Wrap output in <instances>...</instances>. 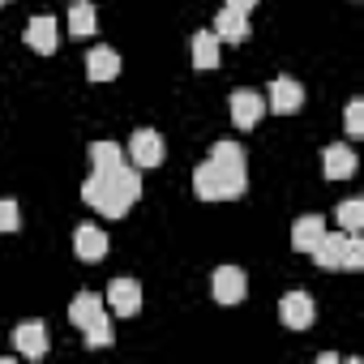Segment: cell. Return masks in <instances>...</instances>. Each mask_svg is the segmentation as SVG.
Returning a JSON list of instances; mask_svg holds the SVG:
<instances>
[{"label": "cell", "instance_id": "cell-24", "mask_svg": "<svg viewBox=\"0 0 364 364\" xmlns=\"http://www.w3.org/2000/svg\"><path fill=\"white\" fill-rule=\"evenodd\" d=\"M18 228H22L18 202H0V232H18Z\"/></svg>", "mask_w": 364, "mask_h": 364}, {"label": "cell", "instance_id": "cell-25", "mask_svg": "<svg viewBox=\"0 0 364 364\" xmlns=\"http://www.w3.org/2000/svg\"><path fill=\"white\" fill-rule=\"evenodd\" d=\"M223 5H228V9H236V14H253L257 0H223Z\"/></svg>", "mask_w": 364, "mask_h": 364}, {"label": "cell", "instance_id": "cell-21", "mask_svg": "<svg viewBox=\"0 0 364 364\" xmlns=\"http://www.w3.org/2000/svg\"><path fill=\"white\" fill-rule=\"evenodd\" d=\"M338 228H343V232H360V228H364V202H360V198H347V202L338 206Z\"/></svg>", "mask_w": 364, "mask_h": 364}, {"label": "cell", "instance_id": "cell-26", "mask_svg": "<svg viewBox=\"0 0 364 364\" xmlns=\"http://www.w3.org/2000/svg\"><path fill=\"white\" fill-rule=\"evenodd\" d=\"M0 5H5V0H0Z\"/></svg>", "mask_w": 364, "mask_h": 364}, {"label": "cell", "instance_id": "cell-8", "mask_svg": "<svg viewBox=\"0 0 364 364\" xmlns=\"http://www.w3.org/2000/svg\"><path fill=\"white\" fill-rule=\"evenodd\" d=\"M26 48H35L39 56H52V52L60 48V26H56V18H48V14L31 18V26H26Z\"/></svg>", "mask_w": 364, "mask_h": 364}, {"label": "cell", "instance_id": "cell-18", "mask_svg": "<svg viewBox=\"0 0 364 364\" xmlns=\"http://www.w3.org/2000/svg\"><path fill=\"white\" fill-rule=\"evenodd\" d=\"M189 56H193L198 69H215L219 65V39H215V31H198L189 39Z\"/></svg>", "mask_w": 364, "mask_h": 364}, {"label": "cell", "instance_id": "cell-16", "mask_svg": "<svg viewBox=\"0 0 364 364\" xmlns=\"http://www.w3.org/2000/svg\"><path fill=\"white\" fill-rule=\"evenodd\" d=\"M343 245H347V232H330V228H326V236H321L317 249H313L317 266H321V270H343Z\"/></svg>", "mask_w": 364, "mask_h": 364}, {"label": "cell", "instance_id": "cell-10", "mask_svg": "<svg viewBox=\"0 0 364 364\" xmlns=\"http://www.w3.org/2000/svg\"><path fill=\"white\" fill-rule=\"evenodd\" d=\"M228 107H232V124H236V129H253V124L262 120V112H266V103H262L257 90H236V95L228 99Z\"/></svg>", "mask_w": 364, "mask_h": 364}, {"label": "cell", "instance_id": "cell-23", "mask_svg": "<svg viewBox=\"0 0 364 364\" xmlns=\"http://www.w3.org/2000/svg\"><path fill=\"white\" fill-rule=\"evenodd\" d=\"M343 129H347V137H360V133H364V103H360V99L347 103V112H343Z\"/></svg>", "mask_w": 364, "mask_h": 364}, {"label": "cell", "instance_id": "cell-3", "mask_svg": "<svg viewBox=\"0 0 364 364\" xmlns=\"http://www.w3.org/2000/svg\"><path fill=\"white\" fill-rule=\"evenodd\" d=\"M69 321L82 330V338H86V347H112V317H107V304H103V296H95V291H77L73 296V304H69Z\"/></svg>", "mask_w": 364, "mask_h": 364}, {"label": "cell", "instance_id": "cell-20", "mask_svg": "<svg viewBox=\"0 0 364 364\" xmlns=\"http://www.w3.org/2000/svg\"><path fill=\"white\" fill-rule=\"evenodd\" d=\"M95 26H99V18L90 9V0H73V9H69V35L86 39V35H95Z\"/></svg>", "mask_w": 364, "mask_h": 364}, {"label": "cell", "instance_id": "cell-22", "mask_svg": "<svg viewBox=\"0 0 364 364\" xmlns=\"http://www.w3.org/2000/svg\"><path fill=\"white\" fill-rule=\"evenodd\" d=\"M343 270H364V240H360V232H347V245H343Z\"/></svg>", "mask_w": 364, "mask_h": 364}, {"label": "cell", "instance_id": "cell-6", "mask_svg": "<svg viewBox=\"0 0 364 364\" xmlns=\"http://www.w3.org/2000/svg\"><path fill=\"white\" fill-rule=\"evenodd\" d=\"M313 317H317V304H313L309 291H287V296L279 300V321H283L287 330H309Z\"/></svg>", "mask_w": 364, "mask_h": 364}, {"label": "cell", "instance_id": "cell-19", "mask_svg": "<svg viewBox=\"0 0 364 364\" xmlns=\"http://www.w3.org/2000/svg\"><path fill=\"white\" fill-rule=\"evenodd\" d=\"M90 171H112V167H120L124 163V150L116 146V141H90Z\"/></svg>", "mask_w": 364, "mask_h": 364}, {"label": "cell", "instance_id": "cell-9", "mask_svg": "<svg viewBox=\"0 0 364 364\" xmlns=\"http://www.w3.org/2000/svg\"><path fill=\"white\" fill-rule=\"evenodd\" d=\"M300 107H304V86H300L296 77H274V82H270V112L291 116V112H300Z\"/></svg>", "mask_w": 364, "mask_h": 364}, {"label": "cell", "instance_id": "cell-2", "mask_svg": "<svg viewBox=\"0 0 364 364\" xmlns=\"http://www.w3.org/2000/svg\"><path fill=\"white\" fill-rule=\"evenodd\" d=\"M249 185L245 163H223V159H206L193 171V193L202 202H236Z\"/></svg>", "mask_w": 364, "mask_h": 364}, {"label": "cell", "instance_id": "cell-1", "mask_svg": "<svg viewBox=\"0 0 364 364\" xmlns=\"http://www.w3.org/2000/svg\"><path fill=\"white\" fill-rule=\"evenodd\" d=\"M141 198V167H112V171H90V180L82 185V202H90L99 215L107 219H120L137 206Z\"/></svg>", "mask_w": 364, "mask_h": 364}, {"label": "cell", "instance_id": "cell-5", "mask_svg": "<svg viewBox=\"0 0 364 364\" xmlns=\"http://www.w3.org/2000/svg\"><path fill=\"white\" fill-rule=\"evenodd\" d=\"M103 304H107L116 317H133V313H141V283H137V279H112Z\"/></svg>", "mask_w": 364, "mask_h": 364}, {"label": "cell", "instance_id": "cell-4", "mask_svg": "<svg viewBox=\"0 0 364 364\" xmlns=\"http://www.w3.org/2000/svg\"><path fill=\"white\" fill-rule=\"evenodd\" d=\"M129 159H133V167H159L167 159V141L154 129H137L129 137Z\"/></svg>", "mask_w": 364, "mask_h": 364}, {"label": "cell", "instance_id": "cell-12", "mask_svg": "<svg viewBox=\"0 0 364 364\" xmlns=\"http://www.w3.org/2000/svg\"><path fill=\"white\" fill-rule=\"evenodd\" d=\"M73 253H77L82 262H103V257H107V232L82 223V228L73 232Z\"/></svg>", "mask_w": 364, "mask_h": 364}, {"label": "cell", "instance_id": "cell-11", "mask_svg": "<svg viewBox=\"0 0 364 364\" xmlns=\"http://www.w3.org/2000/svg\"><path fill=\"white\" fill-rule=\"evenodd\" d=\"M14 347L26 355V360H43L48 355V326L43 321H22L14 330Z\"/></svg>", "mask_w": 364, "mask_h": 364}, {"label": "cell", "instance_id": "cell-7", "mask_svg": "<svg viewBox=\"0 0 364 364\" xmlns=\"http://www.w3.org/2000/svg\"><path fill=\"white\" fill-rule=\"evenodd\" d=\"M210 287H215V300L219 304H240L245 291H249V279H245L240 266H219L215 279H210Z\"/></svg>", "mask_w": 364, "mask_h": 364}, {"label": "cell", "instance_id": "cell-14", "mask_svg": "<svg viewBox=\"0 0 364 364\" xmlns=\"http://www.w3.org/2000/svg\"><path fill=\"white\" fill-rule=\"evenodd\" d=\"M116 73H120L116 48H90V56H86V77H90V82H112Z\"/></svg>", "mask_w": 364, "mask_h": 364}, {"label": "cell", "instance_id": "cell-15", "mask_svg": "<svg viewBox=\"0 0 364 364\" xmlns=\"http://www.w3.org/2000/svg\"><path fill=\"white\" fill-rule=\"evenodd\" d=\"M321 236H326V219H321V215H304V219H296V228H291L296 253H313Z\"/></svg>", "mask_w": 364, "mask_h": 364}, {"label": "cell", "instance_id": "cell-17", "mask_svg": "<svg viewBox=\"0 0 364 364\" xmlns=\"http://www.w3.org/2000/svg\"><path fill=\"white\" fill-rule=\"evenodd\" d=\"M245 18H249V14H236V9H228V5H223V9H219V18H215V39H219V43H223V39H228V43L249 39V22H245Z\"/></svg>", "mask_w": 364, "mask_h": 364}, {"label": "cell", "instance_id": "cell-13", "mask_svg": "<svg viewBox=\"0 0 364 364\" xmlns=\"http://www.w3.org/2000/svg\"><path fill=\"white\" fill-rule=\"evenodd\" d=\"M321 171H326V180H351L355 176V150L351 146H326L321 150Z\"/></svg>", "mask_w": 364, "mask_h": 364}]
</instances>
